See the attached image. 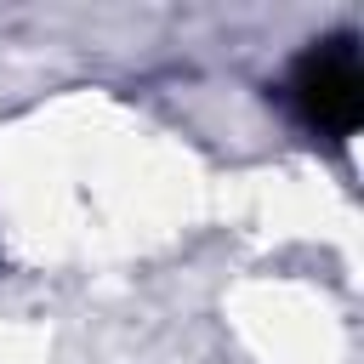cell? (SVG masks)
<instances>
[{
	"label": "cell",
	"instance_id": "6da1fadb",
	"mask_svg": "<svg viewBox=\"0 0 364 364\" xmlns=\"http://www.w3.org/2000/svg\"><path fill=\"white\" fill-rule=\"evenodd\" d=\"M284 102H290V114H296L313 136L347 142V136L358 131V119H364V63H358L353 34L313 40V46L290 63Z\"/></svg>",
	"mask_w": 364,
	"mask_h": 364
}]
</instances>
